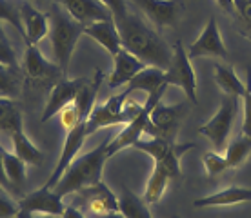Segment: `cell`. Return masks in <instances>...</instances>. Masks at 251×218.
Masks as SVG:
<instances>
[{
  "mask_svg": "<svg viewBox=\"0 0 251 218\" xmlns=\"http://www.w3.org/2000/svg\"><path fill=\"white\" fill-rule=\"evenodd\" d=\"M115 24L120 33L122 48L140 58L146 66L166 69L170 68L173 58V48H170L158 33H155L138 15L127 11L117 17Z\"/></svg>",
  "mask_w": 251,
  "mask_h": 218,
  "instance_id": "1",
  "label": "cell"
},
{
  "mask_svg": "<svg viewBox=\"0 0 251 218\" xmlns=\"http://www.w3.org/2000/svg\"><path fill=\"white\" fill-rule=\"evenodd\" d=\"M107 149H109V140H104L89 153L76 156L68 166V169L64 171L62 178L58 180V184L53 189L60 196H68L71 193H82L84 189L99 184L104 166L109 160Z\"/></svg>",
  "mask_w": 251,
  "mask_h": 218,
  "instance_id": "2",
  "label": "cell"
},
{
  "mask_svg": "<svg viewBox=\"0 0 251 218\" xmlns=\"http://www.w3.org/2000/svg\"><path fill=\"white\" fill-rule=\"evenodd\" d=\"M48 20H50L48 35H50L55 64L62 69L64 76H68L69 62H71L75 46L78 42V38L84 35V24L76 22L57 2L51 6L50 13H48Z\"/></svg>",
  "mask_w": 251,
  "mask_h": 218,
  "instance_id": "3",
  "label": "cell"
},
{
  "mask_svg": "<svg viewBox=\"0 0 251 218\" xmlns=\"http://www.w3.org/2000/svg\"><path fill=\"white\" fill-rule=\"evenodd\" d=\"M193 144H176L164 140V138L151 137L150 140H138L133 144V149H138L150 155L155 164H160L170 171L171 178H178L182 174L180 169V158H182L189 149H193Z\"/></svg>",
  "mask_w": 251,
  "mask_h": 218,
  "instance_id": "4",
  "label": "cell"
},
{
  "mask_svg": "<svg viewBox=\"0 0 251 218\" xmlns=\"http://www.w3.org/2000/svg\"><path fill=\"white\" fill-rule=\"evenodd\" d=\"M166 89H168V86L160 87L158 91L148 95V100H146V104L142 106L140 113H138L137 117H133V119L124 125V129L120 131L113 140H109V149H107V153H109V158H111L115 153H119V151L127 149V147H133V144L138 142V140L142 138V135H144V133H148L151 111H153V107L157 106L158 102L162 100L164 93H166Z\"/></svg>",
  "mask_w": 251,
  "mask_h": 218,
  "instance_id": "5",
  "label": "cell"
},
{
  "mask_svg": "<svg viewBox=\"0 0 251 218\" xmlns=\"http://www.w3.org/2000/svg\"><path fill=\"white\" fill-rule=\"evenodd\" d=\"M173 58H171L170 68L164 71V80L168 86H178L182 89L189 102L199 104L197 98V75L191 66V58H189L188 51L184 49V44L176 40L173 46Z\"/></svg>",
  "mask_w": 251,
  "mask_h": 218,
  "instance_id": "6",
  "label": "cell"
},
{
  "mask_svg": "<svg viewBox=\"0 0 251 218\" xmlns=\"http://www.w3.org/2000/svg\"><path fill=\"white\" fill-rule=\"evenodd\" d=\"M129 91L124 89L120 95H113L102 106H95L91 115L86 120V129L88 135H93L95 131L102 129V127H109V125H126L129 122V115L124 111L126 100L129 98Z\"/></svg>",
  "mask_w": 251,
  "mask_h": 218,
  "instance_id": "7",
  "label": "cell"
},
{
  "mask_svg": "<svg viewBox=\"0 0 251 218\" xmlns=\"http://www.w3.org/2000/svg\"><path fill=\"white\" fill-rule=\"evenodd\" d=\"M235 115H237V97L227 95L226 98L222 100V106L215 113V117H211V120H207L206 124L199 127V133L213 144L217 151L226 147Z\"/></svg>",
  "mask_w": 251,
  "mask_h": 218,
  "instance_id": "8",
  "label": "cell"
},
{
  "mask_svg": "<svg viewBox=\"0 0 251 218\" xmlns=\"http://www.w3.org/2000/svg\"><path fill=\"white\" fill-rule=\"evenodd\" d=\"M24 69L27 82H31L33 86L38 87H53L64 76L62 69L58 68L57 64L48 62L35 44H27V48H25Z\"/></svg>",
  "mask_w": 251,
  "mask_h": 218,
  "instance_id": "9",
  "label": "cell"
},
{
  "mask_svg": "<svg viewBox=\"0 0 251 218\" xmlns=\"http://www.w3.org/2000/svg\"><path fill=\"white\" fill-rule=\"evenodd\" d=\"M66 207L68 206L64 204V196H60L55 189L42 186L19 202V218H29L31 215L62 217Z\"/></svg>",
  "mask_w": 251,
  "mask_h": 218,
  "instance_id": "10",
  "label": "cell"
},
{
  "mask_svg": "<svg viewBox=\"0 0 251 218\" xmlns=\"http://www.w3.org/2000/svg\"><path fill=\"white\" fill-rule=\"evenodd\" d=\"M184 113H186V107L182 104L164 106L162 102H158L157 106L153 107V111H151L148 135L175 142V137L178 133Z\"/></svg>",
  "mask_w": 251,
  "mask_h": 218,
  "instance_id": "11",
  "label": "cell"
},
{
  "mask_svg": "<svg viewBox=\"0 0 251 218\" xmlns=\"http://www.w3.org/2000/svg\"><path fill=\"white\" fill-rule=\"evenodd\" d=\"M88 137H89V135H88V129H86V122H78L73 129L68 131V137H66V142H64L60 158H58L57 164H55L53 173H51V176L48 178V182L44 184V187H48V189H53V187L57 186L58 180L62 178L64 171H66L69 164L76 158L78 151H80L82 145H84V140H86Z\"/></svg>",
  "mask_w": 251,
  "mask_h": 218,
  "instance_id": "12",
  "label": "cell"
},
{
  "mask_svg": "<svg viewBox=\"0 0 251 218\" xmlns=\"http://www.w3.org/2000/svg\"><path fill=\"white\" fill-rule=\"evenodd\" d=\"M88 78H75V80H71L68 76H62L55 86L51 87L50 98L46 102L44 113H42V119L40 120L48 122V120H51L55 115H58V113L62 111L66 106L73 104L78 91H80L82 84Z\"/></svg>",
  "mask_w": 251,
  "mask_h": 218,
  "instance_id": "13",
  "label": "cell"
},
{
  "mask_svg": "<svg viewBox=\"0 0 251 218\" xmlns=\"http://www.w3.org/2000/svg\"><path fill=\"white\" fill-rule=\"evenodd\" d=\"M157 27L175 25L180 19V0H131Z\"/></svg>",
  "mask_w": 251,
  "mask_h": 218,
  "instance_id": "14",
  "label": "cell"
},
{
  "mask_svg": "<svg viewBox=\"0 0 251 218\" xmlns=\"http://www.w3.org/2000/svg\"><path fill=\"white\" fill-rule=\"evenodd\" d=\"M189 58H199V56H217V58H226L227 49L224 46V40L220 37L217 19L211 17L207 20L206 27L202 29L201 37L197 38L188 51Z\"/></svg>",
  "mask_w": 251,
  "mask_h": 218,
  "instance_id": "15",
  "label": "cell"
},
{
  "mask_svg": "<svg viewBox=\"0 0 251 218\" xmlns=\"http://www.w3.org/2000/svg\"><path fill=\"white\" fill-rule=\"evenodd\" d=\"M55 2L60 4L76 22L84 25L99 20L113 19L111 9L102 0H55Z\"/></svg>",
  "mask_w": 251,
  "mask_h": 218,
  "instance_id": "16",
  "label": "cell"
},
{
  "mask_svg": "<svg viewBox=\"0 0 251 218\" xmlns=\"http://www.w3.org/2000/svg\"><path fill=\"white\" fill-rule=\"evenodd\" d=\"M113 73L109 75V78H107V86L109 87H122V86H127L129 82H131V78L137 73H140L142 69L146 68V64L140 60V58H137V56L133 55V53H129L127 49H122L117 53V55L113 56Z\"/></svg>",
  "mask_w": 251,
  "mask_h": 218,
  "instance_id": "17",
  "label": "cell"
},
{
  "mask_svg": "<svg viewBox=\"0 0 251 218\" xmlns=\"http://www.w3.org/2000/svg\"><path fill=\"white\" fill-rule=\"evenodd\" d=\"M84 204L88 206V211L93 213L95 217H104L107 213L120 211L119 209V198L113 194V191L106 184H95L82 191Z\"/></svg>",
  "mask_w": 251,
  "mask_h": 218,
  "instance_id": "18",
  "label": "cell"
},
{
  "mask_svg": "<svg viewBox=\"0 0 251 218\" xmlns=\"http://www.w3.org/2000/svg\"><path fill=\"white\" fill-rule=\"evenodd\" d=\"M19 9L22 25H24L25 44H35L37 46L50 31V20L44 13H40L37 7H33V4H29V2H22Z\"/></svg>",
  "mask_w": 251,
  "mask_h": 218,
  "instance_id": "19",
  "label": "cell"
},
{
  "mask_svg": "<svg viewBox=\"0 0 251 218\" xmlns=\"http://www.w3.org/2000/svg\"><path fill=\"white\" fill-rule=\"evenodd\" d=\"M84 35L93 38L95 42H99L104 49L111 56H115L122 49V40H120V33L117 29L113 19L109 20H99V22H91V24L84 25Z\"/></svg>",
  "mask_w": 251,
  "mask_h": 218,
  "instance_id": "20",
  "label": "cell"
},
{
  "mask_svg": "<svg viewBox=\"0 0 251 218\" xmlns=\"http://www.w3.org/2000/svg\"><path fill=\"white\" fill-rule=\"evenodd\" d=\"M251 200V189L248 187H226L222 191L204 196V198H197L193 202L195 207H222V206H237V204H244Z\"/></svg>",
  "mask_w": 251,
  "mask_h": 218,
  "instance_id": "21",
  "label": "cell"
},
{
  "mask_svg": "<svg viewBox=\"0 0 251 218\" xmlns=\"http://www.w3.org/2000/svg\"><path fill=\"white\" fill-rule=\"evenodd\" d=\"M164 86H168L166 80H164V69L155 68V66H146L140 73L133 76L131 82L126 86V89L129 93H133V91H146L148 95H151Z\"/></svg>",
  "mask_w": 251,
  "mask_h": 218,
  "instance_id": "22",
  "label": "cell"
},
{
  "mask_svg": "<svg viewBox=\"0 0 251 218\" xmlns=\"http://www.w3.org/2000/svg\"><path fill=\"white\" fill-rule=\"evenodd\" d=\"M170 180H171L170 171L164 168V166H160V164H153V173H151L150 180L146 184V191H144V196H142L148 206L158 204L162 200Z\"/></svg>",
  "mask_w": 251,
  "mask_h": 218,
  "instance_id": "23",
  "label": "cell"
},
{
  "mask_svg": "<svg viewBox=\"0 0 251 218\" xmlns=\"http://www.w3.org/2000/svg\"><path fill=\"white\" fill-rule=\"evenodd\" d=\"M11 144H13V153L20 156L25 164L29 166H42L44 162V153L38 149L37 145L29 140V137L25 135L24 129L17 131L15 135H11Z\"/></svg>",
  "mask_w": 251,
  "mask_h": 218,
  "instance_id": "24",
  "label": "cell"
},
{
  "mask_svg": "<svg viewBox=\"0 0 251 218\" xmlns=\"http://www.w3.org/2000/svg\"><path fill=\"white\" fill-rule=\"evenodd\" d=\"M119 209L126 218H153L144 198H138L137 194L133 193L129 187H126L124 184L120 186Z\"/></svg>",
  "mask_w": 251,
  "mask_h": 218,
  "instance_id": "25",
  "label": "cell"
},
{
  "mask_svg": "<svg viewBox=\"0 0 251 218\" xmlns=\"http://www.w3.org/2000/svg\"><path fill=\"white\" fill-rule=\"evenodd\" d=\"M20 129H24L20 109L15 106L13 98L0 97V133L11 137V135H15Z\"/></svg>",
  "mask_w": 251,
  "mask_h": 218,
  "instance_id": "26",
  "label": "cell"
},
{
  "mask_svg": "<svg viewBox=\"0 0 251 218\" xmlns=\"http://www.w3.org/2000/svg\"><path fill=\"white\" fill-rule=\"evenodd\" d=\"M215 80L219 84V87L229 97H237V98H242L246 89V84L240 82V78L237 76V73L233 71L231 66H220L217 64L215 66Z\"/></svg>",
  "mask_w": 251,
  "mask_h": 218,
  "instance_id": "27",
  "label": "cell"
},
{
  "mask_svg": "<svg viewBox=\"0 0 251 218\" xmlns=\"http://www.w3.org/2000/svg\"><path fill=\"white\" fill-rule=\"evenodd\" d=\"M25 166L27 164L17 156L15 153H9V151L2 149V168H4V173H6L7 182L11 184V187H22L25 182Z\"/></svg>",
  "mask_w": 251,
  "mask_h": 218,
  "instance_id": "28",
  "label": "cell"
},
{
  "mask_svg": "<svg viewBox=\"0 0 251 218\" xmlns=\"http://www.w3.org/2000/svg\"><path fill=\"white\" fill-rule=\"evenodd\" d=\"M251 153V137L250 135H242L237 140H233L226 149V160L229 168H239L242 166L248 155Z\"/></svg>",
  "mask_w": 251,
  "mask_h": 218,
  "instance_id": "29",
  "label": "cell"
},
{
  "mask_svg": "<svg viewBox=\"0 0 251 218\" xmlns=\"http://www.w3.org/2000/svg\"><path fill=\"white\" fill-rule=\"evenodd\" d=\"M0 22H9L24 37V25H22V19H20V9L13 4L11 0H0Z\"/></svg>",
  "mask_w": 251,
  "mask_h": 218,
  "instance_id": "30",
  "label": "cell"
},
{
  "mask_svg": "<svg viewBox=\"0 0 251 218\" xmlns=\"http://www.w3.org/2000/svg\"><path fill=\"white\" fill-rule=\"evenodd\" d=\"M13 68H7L4 64H0V97L15 98L19 95V84L13 75Z\"/></svg>",
  "mask_w": 251,
  "mask_h": 218,
  "instance_id": "31",
  "label": "cell"
},
{
  "mask_svg": "<svg viewBox=\"0 0 251 218\" xmlns=\"http://www.w3.org/2000/svg\"><path fill=\"white\" fill-rule=\"evenodd\" d=\"M0 64H4L7 68H17V53L2 29V22H0Z\"/></svg>",
  "mask_w": 251,
  "mask_h": 218,
  "instance_id": "32",
  "label": "cell"
},
{
  "mask_svg": "<svg viewBox=\"0 0 251 218\" xmlns=\"http://www.w3.org/2000/svg\"><path fill=\"white\" fill-rule=\"evenodd\" d=\"M204 166H206V171L209 176H217V174H220L222 171H226V169L229 168V164H227V160H226V155L222 156V155H219V153H215V151L204 155Z\"/></svg>",
  "mask_w": 251,
  "mask_h": 218,
  "instance_id": "33",
  "label": "cell"
},
{
  "mask_svg": "<svg viewBox=\"0 0 251 218\" xmlns=\"http://www.w3.org/2000/svg\"><path fill=\"white\" fill-rule=\"evenodd\" d=\"M244 100V122H242V135L251 137V69H248V78H246V89L242 95Z\"/></svg>",
  "mask_w": 251,
  "mask_h": 218,
  "instance_id": "34",
  "label": "cell"
},
{
  "mask_svg": "<svg viewBox=\"0 0 251 218\" xmlns=\"http://www.w3.org/2000/svg\"><path fill=\"white\" fill-rule=\"evenodd\" d=\"M58 115H60V122H62V125L68 131L73 129L78 122H86V120L80 119V115H78V111H76L75 104H69V106H66L62 111L58 113Z\"/></svg>",
  "mask_w": 251,
  "mask_h": 218,
  "instance_id": "35",
  "label": "cell"
},
{
  "mask_svg": "<svg viewBox=\"0 0 251 218\" xmlns=\"http://www.w3.org/2000/svg\"><path fill=\"white\" fill-rule=\"evenodd\" d=\"M237 9V19L244 24L246 29H250L251 37V0H233Z\"/></svg>",
  "mask_w": 251,
  "mask_h": 218,
  "instance_id": "36",
  "label": "cell"
},
{
  "mask_svg": "<svg viewBox=\"0 0 251 218\" xmlns=\"http://www.w3.org/2000/svg\"><path fill=\"white\" fill-rule=\"evenodd\" d=\"M0 218H19V204H15L0 189Z\"/></svg>",
  "mask_w": 251,
  "mask_h": 218,
  "instance_id": "37",
  "label": "cell"
},
{
  "mask_svg": "<svg viewBox=\"0 0 251 218\" xmlns=\"http://www.w3.org/2000/svg\"><path fill=\"white\" fill-rule=\"evenodd\" d=\"M102 2H104L109 9H111V13H113V19H117V17H122V15H126V13L129 11V9H127V2H126V0H102Z\"/></svg>",
  "mask_w": 251,
  "mask_h": 218,
  "instance_id": "38",
  "label": "cell"
},
{
  "mask_svg": "<svg viewBox=\"0 0 251 218\" xmlns=\"http://www.w3.org/2000/svg\"><path fill=\"white\" fill-rule=\"evenodd\" d=\"M217 6H219L222 11L229 13L231 17L237 19V9H235V2H233V0H217Z\"/></svg>",
  "mask_w": 251,
  "mask_h": 218,
  "instance_id": "39",
  "label": "cell"
},
{
  "mask_svg": "<svg viewBox=\"0 0 251 218\" xmlns=\"http://www.w3.org/2000/svg\"><path fill=\"white\" fill-rule=\"evenodd\" d=\"M60 218H86L84 215H82L78 209H76L75 206H68L66 207V211H64V215Z\"/></svg>",
  "mask_w": 251,
  "mask_h": 218,
  "instance_id": "40",
  "label": "cell"
},
{
  "mask_svg": "<svg viewBox=\"0 0 251 218\" xmlns=\"http://www.w3.org/2000/svg\"><path fill=\"white\" fill-rule=\"evenodd\" d=\"M0 186L4 189H11V184L7 182L6 173H4V168H2V147H0Z\"/></svg>",
  "mask_w": 251,
  "mask_h": 218,
  "instance_id": "41",
  "label": "cell"
},
{
  "mask_svg": "<svg viewBox=\"0 0 251 218\" xmlns=\"http://www.w3.org/2000/svg\"><path fill=\"white\" fill-rule=\"evenodd\" d=\"M99 218H126V217L120 211H115V213H107V215H104V217H99Z\"/></svg>",
  "mask_w": 251,
  "mask_h": 218,
  "instance_id": "42",
  "label": "cell"
},
{
  "mask_svg": "<svg viewBox=\"0 0 251 218\" xmlns=\"http://www.w3.org/2000/svg\"><path fill=\"white\" fill-rule=\"evenodd\" d=\"M29 218H58V217H53V215H31Z\"/></svg>",
  "mask_w": 251,
  "mask_h": 218,
  "instance_id": "43",
  "label": "cell"
},
{
  "mask_svg": "<svg viewBox=\"0 0 251 218\" xmlns=\"http://www.w3.org/2000/svg\"><path fill=\"white\" fill-rule=\"evenodd\" d=\"M173 218H182V217H178V215H175V217H173Z\"/></svg>",
  "mask_w": 251,
  "mask_h": 218,
  "instance_id": "44",
  "label": "cell"
},
{
  "mask_svg": "<svg viewBox=\"0 0 251 218\" xmlns=\"http://www.w3.org/2000/svg\"><path fill=\"white\" fill-rule=\"evenodd\" d=\"M37 2H44V0H37Z\"/></svg>",
  "mask_w": 251,
  "mask_h": 218,
  "instance_id": "45",
  "label": "cell"
}]
</instances>
